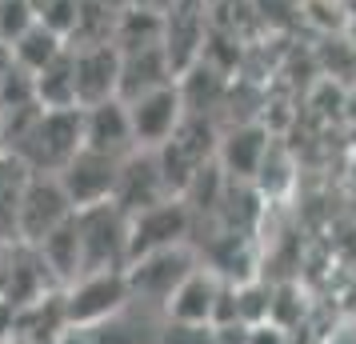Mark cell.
Segmentation results:
<instances>
[{"mask_svg": "<svg viewBox=\"0 0 356 344\" xmlns=\"http://www.w3.org/2000/svg\"><path fill=\"white\" fill-rule=\"evenodd\" d=\"M164 84H177V65L164 44H140L120 49V100H136L145 92H156Z\"/></svg>", "mask_w": 356, "mask_h": 344, "instance_id": "13", "label": "cell"}, {"mask_svg": "<svg viewBox=\"0 0 356 344\" xmlns=\"http://www.w3.org/2000/svg\"><path fill=\"white\" fill-rule=\"evenodd\" d=\"M225 293H228L225 280L196 264L193 272L172 288V296L164 300V316L177 320V325H220Z\"/></svg>", "mask_w": 356, "mask_h": 344, "instance_id": "9", "label": "cell"}, {"mask_svg": "<svg viewBox=\"0 0 356 344\" xmlns=\"http://www.w3.org/2000/svg\"><path fill=\"white\" fill-rule=\"evenodd\" d=\"M328 344H356V328H340V332H332Z\"/></svg>", "mask_w": 356, "mask_h": 344, "instance_id": "20", "label": "cell"}, {"mask_svg": "<svg viewBox=\"0 0 356 344\" xmlns=\"http://www.w3.org/2000/svg\"><path fill=\"white\" fill-rule=\"evenodd\" d=\"M188 236V208L180 197H168L152 204L145 213L129 216V264L136 256L161 252V248H177Z\"/></svg>", "mask_w": 356, "mask_h": 344, "instance_id": "8", "label": "cell"}, {"mask_svg": "<svg viewBox=\"0 0 356 344\" xmlns=\"http://www.w3.org/2000/svg\"><path fill=\"white\" fill-rule=\"evenodd\" d=\"M72 72H76V104H100V100H116L120 92V49L113 40L100 44H81L72 49Z\"/></svg>", "mask_w": 356, "mask_h": 344, "instance_id": "10", "label": "cell"}, {"mask_svg": "<svg viewBox=\"0 0 356 344\" xmlns=\"http://www.w3.org/2000/svg\"><path fill=\"white\" fill-rule=\"evenodd\" d=\"M81 124H84V148L104 152V156H116V161H124L129 152H136L132 120H129V108H124L120 97L81 108Z\"/></svg>", "mask_w": 356, "mask_h": 344, "instance_id": "12", "label": "cell"}, {"mask_svg": "<svg viewBox=\"0 0 356 344\" xmlns=\"http://www.w3.org/2000/svg\"><path fill=\"white\" fill-rule=\"evenodd\" d=\"M164 320H168L164 309L145 304V300H129L108 320L88 328V336H92V344H161Z\"/></svg>", "mask_w": 356, "mask_h": 344, "instance_id": "14", "label": "cell"}, {"mask_svg": "<svg viewBox=\"0 0 356 344\" xmlns=\"http://www.w3.org/2000/svg\"><path fill=\"white\" fill-rule=\"evenodd\" d=\"M29 177H33L29 164L13 156L8 148H0V248H17V220Z\"/></svg>", "mask_w": 356, "mask_h": 344, "instance_id": "15", "label": "cell"}, {"mask_svg": "<svg viewBox=\"0 0 356 344\" xmlns=\"http://www.w3.org/2000/svg\"><path fill=\"white\" fill-rule=\"evenodd\" d=\"M65 49H68V40L56 33V28H49L44 20H33V24H29V28H24V33H20L13 44H8L13 60H17V65L24 68L29 76H36L40 68L49 65V60H56Z\"/></svg>", "mask_w": 356, "mask_h": 344, "instance_id": "17", "label": "cell"}, {"mask_svg": "<svg viewBox=\"0 0 356 344\" xmlns=\"http://www.w3.org/2000/svg\"><path fill=\"white\" fill-rule=\"evenodd\" d=\"M177 197L168 181H164L161 172V161H156V152H148V148H136L129 152L124 161H120V172H116V188H113V204L120 213H145L152 204H161V200Z\"/></svg>", "mask_w": 356, "mask_h": 344, "instance_id": "7", "label": "cell"}, {"mask_svg": "<svg viewBox=\"0 0 356 344\" xmlns=\"http://www.w3.org/2000/svg\"><path fill=\"white\" fill-rule=\"evenodd\" d=\"M76 204L68 200L65 184L56 181L52 172H33L24 200H20V220H17V245L33 248L40 245L49 232H56L65 220H72Z\"/></svg>", "mask_w": 356, "mask_h": 344, "instance_id": "2", "label": "cell"}, {"mask_svg": "<svg viewBox=\"0 0 356 344\" xmlns=\"http://www.w3.org/2000/svg\"><path fill=\"white\" fill-rule=\"evenodd\" d=\"M156 161H161V172L172 193H184L188 184L204 172V161L212 152V132L209 124H200L193 113H184V120L177 124V132L164 140L161 148H152Z\"/></svg>", "mask_w": 356, "mask_h": 344, "instance_id": "4", "label": "cell"}, {"mask_svg": "<svg viewBox=\"0 0 356 344\" xmlns=\"http://www.w3.org/2000/svg\"><path fill=\"white\" fill-rule=\"evenodd\" d=\"M193 268H196V261H193V252H188V245H177V248H161V252L136 256V261L124 268V277H129L132 300H145V304L164 309V300L172 296V288H177Z\"/></svg>", "mask_w": 356, "mask_h": 344, "instance_id": "5", "label": "cell"}, {"mask_svg": "<svg viewBox=\"0 0 356 344\" xmlns=\"http://www.w3.org/2000/svg\"><path fill=\"white\" fill-rule=\"evenodd\" d=\"M220 152H225V164L232 168V177H252L268 156V136L260 129H241L228 136Z\"/></svg>", "mask_w": 356, "mask_h": 344, "instance_id": "18", "label": "cell"}, {"mask_svg": "<svg viewBox=\"0 0 356 344\" xmlns=\"http://www.w3.org/2000/svg\"><path fill=\"white\" fill-rule=\"evenodd\" d=\"M0 252H4V248H0Z\"/></svg>", "mask_w": 356, "mask_h": 344, "instance_id": "22", "label": "cell"}, {"mask_svg": "<svg viewBox=\"0 0 356 344\" xmlns=\"http://www.w3.org/2000/svg\"><path fill=\"white\" fill-rule=\"evenodd\" d=\"M124 108H129V120H132V140L136 148H161L177 124L184 120L188 113V104H184V92H180V84H164L156 92H145V97L136 100H124Z\"/></svg>", "mask_w": 356, "mask_h": 344, "instance_id": "6", "label": "cell"}, {"mask_svg": "<svg viewBox=\"0 0 356 344\" xmlns=\"http://www.w3.org/2000/svg\"><path fill=\"white\" fill-rule=\"evenodd\" d=\"M0 148H4V136H0Z\"/></svg>", "mask_w": 356, "mask_h": 344, "instance_id": "21", "label": "cell"}, {"mask_svg": "<svg viewBox=\"0 0 356 344\" xmlns=\"http://www.w3.org/2000/svg\"><path fill=\"white\" fill-rule=\"evenodd\" d=\"M76 236H81V277L129 268V213H120L113 200L76 208Z\"/></svg>", "mask_w": 356, "mask_h": 344, "instance_id": "1", "label": "cell"}, {"mask_svg": "<svg viewBox=\"0 0 356 344\" xmlns=\"http://www.w3.org/2000/svg\"><path fill=\"white\" fill-rule=\"evenodd\" d=\"M56 344H92L88 328H76V325H65V332L56 336Z\"/></svg>", "mask_w": 356, "mask_h": 344, "instance_id": "19", "label": "cell"}, {"mask_svg": "<svg viewBox=\"0 0 356 344\" xmlns=\"http://www.w3.org/2000/svg\"><path fill=\"white\" fill-rule=\"evenodd\" d=\"M33 92L40 108H81L76 104V72H72V49H65L56 60L33 76Z\"/></svg>", "mask_w": 356, "mask_h": 344, "instance_id": "16", "label": "cell"}, {"mask_svg": "<svg viewBox=\"0 0 356 344\" xmlns=\"http://www.w3.org/2000/svg\"><path fill=\"white\" fill-rule=\"evenodd\" d=\"M116 172H120V161H116V156H104V152H92V148H81V152L56 172V181L65 184L68 200H72L76 208H88V204H104V200H113Z\"/></svg>", "mask_w": 356, "mask_h": 344, "instance_id": "11", "label": "cell"}, {"mask_svg": "<svg viewBox=\"0 0 356 344\" xmlns=\"http://www.w3.org/2000/svg\"><path fill=\"white\" fill-rule=\"evenodd\" d=\"M129 300H132V293H129V277L124 272H88V277L72 280L60 293L65 320L76 328H92L100 320H108Z\"/></svg>", "mask_w": 356, "mask_h": 344, "instance_id": "3", "label": "cell"}]
</instances>
